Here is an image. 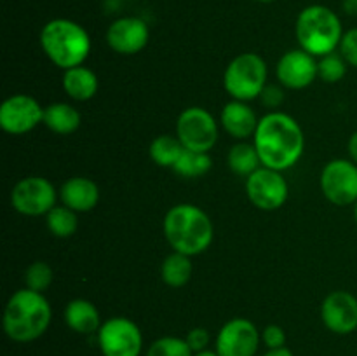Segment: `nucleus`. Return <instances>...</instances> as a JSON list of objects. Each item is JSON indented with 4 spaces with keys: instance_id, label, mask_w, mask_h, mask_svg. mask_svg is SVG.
Instances as JSON below:
<instances>
[{
    "instance_id": "nucleus-1",
    "label": "nucleus",
    "mask_w": 357,
    "mask_h": 356,
    "mask_svg": "<svg viewBox=\"0 0 357 356\" xmlns=\"http://www.w3.org/2000/svg\"><path fill=\"white\" fill-rule=\"evenodd\" d=\"M303 145V131L291 115L271 112L258 121L255 147L265 168L288 170L302 157Z\"/></svg>"
},
{
    "instance_id": "nucleus-2",
    "label": "nucleus",
    "mask_w": 357,
    "mask_h": 356,
    "mask_svg": "<svg viewBox=\"0 0 357 356\" xmlns=\"http://www.w3.org/2000/svg\"><path fill=\"white\" fill-rule=\"evenodd\" d=\"M51 323V306L40 292L24 288L14 293L3 311V332L14 342H31Z\"/></svg>"
},
{
    "instance_id": "nucleus-3",
    "label": "nucleus",
    "mask_w": 357,
    "mask_h": 356,
    "mask_svg": "<svg viewBox=\"0 0 357 356\" xmlns=\"http://www.w3.org/2000/svg\"><path fill=\"white\" fill-rule=\"evenodd\" d=\"M164 234L174 251L199 255L209 248L213 241V223L201 208L194 205H176L166 213Z\"/></svg>"
},
{
    "instance_id": "nucleus-4",
    "label": "nucleus",
    "mask_w": 357,
    "mask_h": 356,
    "mask_svg": "<svg viewBox=\"0 0 357 356\" xmlns=\"http://www.w3.org/2000/svg\"><path fill=\"white\" fill-rule=\"evenodd\" d=\"M40 45L56 66L70 70L86 61L91 51V38L75 21L52 20L42 28Z\"/></svg>"
},
{
    "instance_id": "nucleus-5",
    "label": "nucleus",
    "mask_w": 357,
    "mask_h": 356,
    "mask_svg": "<svg viewBox=\"0 0 357 356\" xmlns=\"http://www.w3.org/2000/svg\"><path fill=\"white\" fill-rule=\"evenodd\" d=\"M296 37L303 51L312 56H326L340 45L344 34L333 10L324 6H310L296 20Z\"/></svg>"
},
{
    "instance_id": "nucleus-6",
    "label": "nucleus",
    "mask_w": 357,
    "mask_h": 356,
    "mask_svg": "<svg viewBox=\"0 0 357 356\" xmlns=\"http://www.w3.org/2000/svg\"><path fill=\"white\" fill-rule=\"evenodd\" d=\"M267 80V63L255 52H244L229 63L223 75L227 93L239 101L260 96Z\"/></svg>"
},
{
    "instance_id": "nucleus-7",
    "label": "nucleus",
    "mask_w": 357,
    "mask_h": 356,
    "mask_svg": "<svg viewBox=\"0 0 357 356\" xmlns=\"http://www.w3.org/2000/svg\"><path fill=\"white\" fill-rule=\"evenodd\" d=\"M176 136L185 149L194 152H209L218 140V126L208 110L190 107L178 117Z\"/></svg>"
},
{
    "instance_id": "nucleus-8",
    "label": "nucleus",
    "mask_w": 357,
    "mask_h": 356,
    "mask_svg": "<svg viewBox=\"0 0 357 356\" xmlns=\"http://www.w3.org/2000/svg\"><path fill=\"white\" fill-rule=\"evenodd\" d=\"M98 346L103 356H139L143 349L142 330L128 318H112L98 330Z\"/></svg>"
},
{
    "instance_id": "nucleus-9",
    "label": "nucleus",
    "mask_w": 357,
    "mask_h": 356,
    "mask_svg": "<svg viewBox=\"0 0 357 356\" xmlns=\"http://www.w3.org/2000/svg\"><path fill=\"white\" fill-rule=\"evenodd\" d=\"M321 188L337 206L357 202V164L347 159L330 161L321 173Z\"/></svg>"
},
{
    "instance_id": "nucleus-10",
    "label": "nucleus",
    "mask_w": 357,
    "mask_h": 356,
    "mask_svg": "<svg viewBox=\"0 0 357 356\" xmlns=\"http://www.w3.org/2000/svg\"><path fill=\"white\" fill-rule=\"evenodd\" d=\"M14 209L21 215L38 216L49 213L56 205V191L49 180L42 177H28L17 181L10 194Z\"/></svg>"
},
{
    "instance_id": "nucleus-11",
    "label": "nucleus",
    "mask_w": 357,
    "mask_h": 356,
    "mask_svg": "<svg viewBox=\"0 0 357 356\" xmlns=\"http://www.w3.org/2000/svg\"><path fill=\"white\" fill-rule=\"evenodd\" d=\"M246 192L257 208L272 212L281 208L288 199V184L281 171L272 168H258L246 180Z\"/></svg>"
},
{
    "instance_id": "nucleus-12",
    "label": "nucleus",
    "mask_w": 357,
    "mask_h": 356,
    "mask_svg": "<svg viewBox=\"0 0 357 356\" xmlns=\"http://www.w3.org/2000/svg\"><path fill=\"white\" fill-rule=\"evenodd\" d=\"M261 335L257 325L246 318H234L220 328L216 335V353L220 356H255Z\"/></svg>"
},
{
    "instance_id": "nucleus-13",
    "label": "nucleus",
    "mask_w": 357,
    "mask_h": 356,
    "mask_svg": "<svg viewBox=\"0 0 357 356\" xmlns=\"http://www.w3.org/2000/svg\"><path fill=\"white\" fill-rule=\"evenodd\" d=\"M38 122H44V108L28 94H14L0 107V126L10 135L31 131Z\"/></svg>"
},
{
    "instance_id": "nucleus-14",
    "label": "nucleus",
    "mask_w": 357,
    "mask_h": 356,
    "mask_svg": "<svg viewBox=\"0 0 357 356\" xmlns=\"http://www.w3.org/2000/svg\"><path fill=\"white\" fill-rule=\"evenodd\" d=\"M321 318L328 330L347 335L357 330V299L345 290L331 292L321 306Z\"/></svg>"
},
{
    "instance_id": "nucleus-15",
    "label": "nucleus",
    "mask_w": 357,
    "mask_h": 356,
    "mask_svg": "<svg viewBox=\"0 0 357 356\" xmlns=\"http://www.w3.org/2000/svg\"><path fill=\"white\" fill-rule=\"evenodd\" d=\"M278 79L289 89H303L317 77V63L310 52L303 49L288 51L278 63Z\"/></svg>"
},
{
    "instance_id": "nucleus-16",
    "label": "nucleus",
    "mask_w": 357,
    "mask_h": 356,
    "mask_svg": "<svg viewBox=\"0 0 357 356\" xmlns=\"http://www.w3.org/2000/svg\"><path fill=\"white\" fill-rule=\"evenodd\" d=\"M149 37V27L139 17H121L107 31L108 45L119 54H136L145 47Z\"/></svg>"
},
{
    "instance_id": "nucleus-17",
    "label": "nucleus",
    "mask_w": 357,
    "mask_h": 356,
    "mask_svg": "<svg viewBox=\"0 0 357 356\" xmlns=\"http://www.w3.org/2000/svg\"><path fill=\"white\" fill-rule=\"evenodd\" d=\"M59 195L63 205L73 212H91L100 201V188L89 178L75 177L63 184Z\"/></svg>"
},
{
    "instance_id": "nucleus-18",
    "label": "nucleus",
    "mask_w": 357,
    "mask_h": 356,
    "mask_svg": "<svg viewBox=\"0 0 357 356\" xmlns=\"http://www.w3.org/2000/svg\"><path fill=\"white\" fill-rule=\"evenodd\" d=\"M222 124L230 136L244 140L255 135L258 128V119L246 103L234 100L227 103L222 110Z\"/></svg>"
},
{
    "instance_id": "nucleus-19",
    "label": "nucleus",
    "mask_w": 357,
    "mask_h": 356,
    "mask_svg": "<svg viewBox=\"0 0 357 356\" xmlns=\"http://www.w3.org/2000/svg\"><path fill=\"white\" fill-rule=\"evenodd\" d=\"M65 321L73 332L82 335L96 334L101 328L100 311L86 299H75L65 307Z\"/></svg>"
},
{
    "instance_id": "nucleus-20",
    "label": "nucleus",
    "mask_w": 357,
    "mask_h": 356,
    "mask_svg": "<svg viewBox=\"0 0 357 356\" xmlns=\"http://www.w3.org/2000/svg\"><path fill=\"white\" fill-rule=\"evenodd\" d=\"M63 87L73 100H91L98 91V77L93 70L86 68V66H75V68L65 70Z\"/></svg>"
},
{
    "instance_id": "nucleus-21",
    "label": "nucleus",
    "mask_w": 357,
    "mask_h": 356,
    "mask_svg": "<svg viewBox=\"0 0 357 356\" xmlns=\"http://www.w3.org/2000/svg\"><path fill=\"white\" fill-rule=\"evenodd\" d=\"M44 124L58 135H70L80 126V114L68 103H52L44 108Z\"/></svg>"
},
{
    "instance_id": "nucleus-22",
    "label": "nucleus",
    "mask_w": 357,
    "mask_h": 356,
    "mask_svg": "<svg viewBox=\"0 0 357 356\" xmlns=\"http://www.w3.org/2000/svg\"><path fill=\"white\" fill-rule=\"evenodd\" d=\"M192 271H194V265H192L190 257L180 253V251H174V253L167 255L164 258L162 267H160V276H162V281L167 286L180 288V286L187 285L192 276Z\"/></svg>"
},
{
    "instance_id": "nucleus-23",
    "label": "nucleus",
    "mask_w": 357,
    "mask_h": 356,
    "mask_svg": "<svg viewBox=\"0 0 357 356\" xmlns=\"http://www.w3.org/2000/svg\"><path fill=\"white\" fill-rule=\"evenodd\" d=\"M185 147L181 145V142L178 140V136H169V135H160L150 145V157L153 159V163L159 164L162 168H173L178 163L180 156L183 154Z\"/></svg>"
},
{
    "instance_id": "nucleus-24",
    "label": "nucleus",
    "mask_w": 357,
    "mask_h": 356,
    "mask_svg": "<svg viewBox=\"0 0 357 356\" xmlns=\"http://www.w3.org/2000/svg\"><path fill=\"white\" fill-rule=\"evenodd\" d=\"M261 164L260 156H258L257 147L250 145V143H237L230 149L229 152V166L234 173L244 175L250 177L251 173L258 170Z\"/></svg>"
},
{
    "instance_id": "nucleus-25",
    "label": "nucleus",
    "mask_w": 357,
    "mask_h": 356,
    "mask_svg": "<svg viewBox=\"0 0 357 356\" xmlns=\"http://www.w3.org/2000/svg\"><path fill=\"white\" fill-rule=\"evenodd\" d=\"M211 168V157L208 152H194L185 149L173 170L181 177H201Z\"/></svg>"
},
{
    "instance_id": "nucleus-26",
    "label": "nucleus",
    "mask_w": 357,
    "mask_h": 356,
    "mask_svg": "<svg viewBox=\"0 0 357 356\" xmlns=\"http://www.w3.org/2000/svg\"><path fill=\"white\" fill-rule=\"evenodd\" d=\"M47 227L56 237H70L77 230V215L68 206H54L47 213Z\"/></svg>"
},
{
    "instance_id": "nucleus-27",
    "label": "nucleus",
    "mask_w": 357,
    "mask_h": 356,
    "mask_svg": "<svg viewBox=\"0 0 357 356\" xmlns=\"http://www.w3.org/2000/svg\"><path fill=\"white\" fill-rule=\"evenodd\" d=\"M146 356H194V351L185 339L167 335L153 341L146 351Z\"/></svg>"
},
{
    "instance_id": "nucleus-28",
    "label": "nucleus",
    "mask_w": 357,
    "mask_h": 356,
    "mask_svg": "<svg viewBox=\"0 0 357 356\" xmlns=\"http://www.w3.org/2000/svg\"><path fill=\"white\" fill-rule=\"evenodd\" d=\"M345 72H347V66H345L344 56H338L335 52L323 56L321 61L317 63V75L328 84L338 82V80L344 79Z\"/></svg>"
},
{
    "instance_id": "nucleus-29",
    "label": "nucleus",
    "mask_w": 357,
    "mask_h": 356,
    "mask_svg": "<svg viewBox=\"0 0 357 356\" xmlns=\"http://www.w3.org/2000/svg\"><path fill=\"white\" fill-rule=\"evenodd\" d=\"M52 276L54 274H52L51 265L37 260L26 269V272H24V281H26L28 288L42 293L52 283Z\"/></svg>"
},
{
    "instance_id": "nucleus-30",
    "label": "nucleus",
    "mask_w": 357,
    "mask_h": 356,
    "mask_svg": "<svg viewBox=\"0 0 357 356\" xmlns=\"http://www.w3.org/2000/svg\"><path fill=\"white\" fill-rule=\"evenodd\" d=\"M340 51L345 61L357 68V28H352L344 34L340 42Z\"/></svg>"
},
{
    "instance_id": "nucleus-31",
    "label": "nucleus",
    "mask_w": 357,
    "mask_h": 356,
    "mask_svg": "<svg viewBox=\"0 0 357 356\" xmlns=\"http://www.w3.org/2000/svg\"><path fill=\"white\" fill-rule=\"evenodd\" d=\"M261 341L265 342L268 349L284 348L286 346V334L279 325H268L265 330L261 332Z\"/></svg>"
},
{
    "instance_id": "nucleus-32",
    "label": "nucleus",
    "mask_w": 357,
    "mask_h": 356,
    "mask_svg": "<svg viewBox=\"0 0 357 356\" xmlns=\"http://www.w3.org/2000/svg\"><path fill=\"white\" fill-rule=\"evenodd\" d=\"M185 341H187V344L190 346L192 351L199 353V351H204V349H208L211 337H209V332L206 330V328L195 327L188 332V335L185 337Z\"/></svg>"
},
{
    "instance_id": "nucleus-33",
    "label": "nucleus",
    "mask_w": 357,
    "mask_h": 356,
    "mask_svg": "<svg viewBox=\"0 0 357 356\" xmlns=\"http://www.w3.org/2000/svg\"><path fill=\"white\" fill-rule=\"evenodd\" d=\"M260 96L265 105H268V107H275V105H279L282 101V91L274 86H268L261 91Z\"/></svg>"
},
{
    "instance_id": "nucleus-34",
    "label": "nucleus",
    "mask_w": 357,
    "mask_h": 356,
    "mask_svg": "<svg viewBox=\"0 0 357 356\" xmlns=\"http://www.w3.org/2000/svg\"><path fill=\"white\" fill-rule=\"evenodd\" d=\"M349 154H351L352 161L357 164V131L349 140Z\"/></svg>"
},
{
    "instance_id": "nucleus-35",
    "label": "nucleus",
    "mask_w": 357,
    "mask_h": 356,
    "mask_svg": "<svg viewBox=\"0 0 357 356\" xmlns=\"http://www.w3.org/2000/svg\"><path fill=\"white\" fill-rule=\"evenodd\" d=\"M264 356H295L288 348H278V349H268Z\"/></svg>"
},
{
    "instance_id": "nucleus-36",
    "label": "nucleus",
    "mask_w": 357,
    "mask_h": 356,
    "mask_svg": "<svg viewBox=\"0 0 357 356\" xmlns=\"http://www.w3.org/2000/svg\"><path fill=\"white\" fill-rule=\"evenodd\" d=\"M344 9L349 14H357V0H344Z\"/></svg>"
},
{
    "instance_id": "nucleus-37",
    "label": "nucleus",
    "mask_w": 357,
    "mask_h": 356,
    "mask_svg": "<svg viewBox=\"0 0 357 356\" xmlns=\"http://www.w3.org/2000/svg\"><path fill=\"white\" fill-rule=\"evenodd\" d=\"M194 356H220V355L216 353V349H215V351H211V349H204V351L194 353Z\"/></svg>"
},
{
    "instance_id": "nucleus-38",
    "label": "nucleus",
    "mask_w": 357,
    "mask_h": 356,
    "mask_svg": "<svg viewBox=\"0 0 357 356\" xmlns=\"http://www.w3.org/2000/svg\"><path fill=\"white\" fill-rule=\"evenodd\" d=\"M354 216H356V222H357V202H356V208H354Z\"/></svg>"
},
{
    "instance_id": "nucleus-39",
    "label": "nucleus",
    "mask_w": 357,
    "mask_h": 356,
    "mask_svg": "<svg viewBox=\"0 0 357 356\" xmlns=\"http://www.w3.org/2000/svg\"><path fill=\"white\" fill-rule=\"evenodd\" d=\"M258 2H274V0H258Z\"/></svg>"
}]
</instances>
